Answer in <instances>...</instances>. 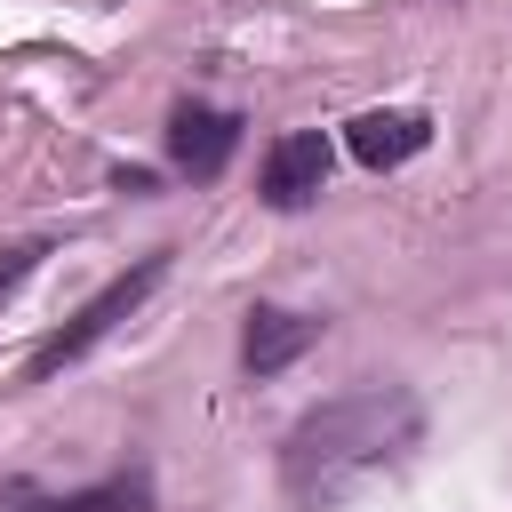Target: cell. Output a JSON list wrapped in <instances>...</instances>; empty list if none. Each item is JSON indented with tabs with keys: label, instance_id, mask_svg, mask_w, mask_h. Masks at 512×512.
<instances>
[{
	"label": "cell",
	"instance_id": "obj_3",
	"mask_svg": "<svg viewBox=\"0 0 512 512\" xmlns=\"http://www.w3.org/2000/svg\"><path fill=\"white\" fill-rule=\"evenodd\" d=\"M320 192H328V136H320V128L280 136L272 160H264V200H272V208H312Z\"/></svg>",
	"mask_w": 512,
	"mask_h": 512
},
{
	"label": "cell",
	"instance_id": "obj_8",
	"mask_svg": "<svg viewBox=\"0 0 512 512\" xmlns=\"http://www.w3.org/2000/svg\"><path fill=\"white\" fill-rule=\"evenodd\" d=\"M40 256H48V240H8V248H0V296H16Z\"/></svg>",
	"mask_w": 512,
	"mask_h": 512
},
{
	"label": "cell",
	"instance_id": "obj_4",
	"mask_svg": "<svg viewBox=\"0 0 512 512\" xmlns=\"http://www.w3.org/2000/svg\"><path fill=\"white\" fill-rule=\"evenodd\" d=\"M232 144H240V120H232V112H216V104H176V120H168V160H176L184 176H216V168L232 160Z\"/></svg>",
	"mask_w": 512,
	"mask_h": 512
},
{
	"label": "cell",
	"instance_id": "obj_5",
	"mask_svg": "<svg viewBox=\"0 0 512 512\" xmlns=\"http://www.w3.org/2000/svg\"><path fill=\"white\" fill-rule=\"evenodd\" d=\"M152 504V480L144 472H112L96 488H72V496H40V488H8L0 512H144Z\"/></svg>",
	"mask_w": 512,
	"mask_h": 512
},
{
	"label": "cell",
	"instance_id": "obj_2",
	"mask_svg": "<svg viewBox=\"0 0 512 512\" xmlns=\"http://www.w3.org/2000/svg\"><path fill=\"white\" fill-rule=\"evenodd\" d=\"M160 272H168V256H144L136 272H120L112 288H96V296H88V304L72 312V328H56V336H48L40 352H32V368H24V376L40 384V376L72 368V360H80L88 344H104V336H112V328H120V320H128V312H136V304H144V296L160 288Z\"/></svg>",
	"mask_w": 512,
	"mask_h": 512
},
{
	"label": "cell",
	"instance_id": "obj_1",
	"mask_svg": "<svg viewBox=\"0 0 512 512\" xmlns=\"http://www.w3.org/2000/svg\"><path fill=\"white\" fill-rule=\"evenodd\" d=\"M416 392L400 384H368V392H344L328 408H312L296 432H288V496L296 504H344L352 488H368L376 472H392L408 448H416Z\"/></svg>",
	"mask_w": 512,
	"mask_h": 512
},
{
	"label": "cell",
	"instance_id": "obj_6",
	"mask_svg": "<svg viewBox=\"0 0 512 512\" xmlns=\"http://www.w3.org/2000/svg\"><path fill=\"white\" fill-rule=\"evenodd\" d=\"M424 112H360L352 120V160L360 168H400V160H416L424 152Z\"/></svg>",
	"mask_w": 512,
	"mask_h": 512
},
{
	"label": "cell",
	"instance_id": "obj_7",
	"mask_svg": "<svg viewBox=\"0 0 512 512\" xmlns=\"http://www.w3.org/2000/svg\"><path fill=\"white\" fill-rule=\"evenodd\" d=\"M320 328L304 320V312H280V304H264V312H248V336H240V360L256 368V376H272V368H288L304 344H312Z\"/></svg>",
	"mask_w": 512,
	"mask_h": 512
}]
</instances>
